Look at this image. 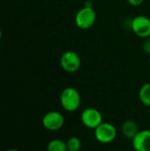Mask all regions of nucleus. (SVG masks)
I'll return each instance as SVG.
<instances>
[{
    "label": "nucleus",
    "mask_w": 150,
    "mask_h": 151,
    "mask_svg": "<svg viewBox=\"0 0 150 151\" xmlns=\"http://www.w3.org/2000/svg\"><path fill=\"white\" fill-rule=\"evenodd\" d=\"M81 104V96L80 92L72 87L65 88L60 95V104L62 108L68 111H76Z\"/></svg>",
    "instance_id": "f257e3e1"
},
{
    "label": "nucleus",
    "mask_w": 150,
    "mask_h": 151,
    "mask_svg": "<svg viewBox=\"0 0 150 151\" xmlns=\"http://www.w3.org/2000/svg\"><path fill=\"white\" fill-rule=\"evenodd\" d=\"M77 27L82 30L91 28L96 21V12L92 6H83L80 8L74 19Z\"/></svg>",
    "instance_id": "f03ea898"
},
{
    "label": "nucleus",
    "mask_w": 150,
    "mask_h": 151,
    "mask_svg": "<svg viewBox=\"0 0 150 151\" xmlns=\"http://www.w3.org/2000/svg\"><path fill=\"white\" fill-rule=\"evenodd\" d=\"M118 134L117 128L114 125L109 122H103L94 131L95 138L97 142L103 144L112 142Z\"/></svg>",
    "instance_id": "7ed1b4c3"
},
{
    "label": "nucleus",
    "mask_w": 150,
    "mask_h": 151,
    "mask_svg": "<svg viewBox=\"0 0 150 151\" xmlns=\"http://www.w3.org/2000/svg\"><path fill=\"white\" fill-rule=\"evenodd\" d=\"M60 65L66 73H76L81 65L80 57L76 51L67 50L64 52L60 58Z\"/></svg>",
    "instance_id": "20e7f679"
},
{
    "label": "nucleus",
    "mask_w": 150,
    "mask_h": 151,
    "mask_svg": "<svg viewBox=\"0 0 150 151\" xmlns=\"http://www.w3.org/2000/svg\"><path fill=\"white\" fill-rule=\"evenodd\" d=\"M131 28L133 32L141 38L150 37V19L144 15H138L132 19Z\"/></svg>",
    "instance_id": "39448f33"
},
{
    "label": "nucleus",
    "mask_w": 150,
    "mask_h": 151,
    "mask_svg": "<svg viewBox=\"0 0 150 151\" xmlns=\"http://www.w3.org/2000/svg\"><path fill=\"white\" fill-rule=\"evenodd\" d=\"M80 120L83 126L89 129H95L103 121V115L95 108H87L80 114Z\"/></svg>",
    "instance_id": "423d86ee"
},
{
    "label": "nucleus",
    "mask_w": 150,
    "mask_h": 151,
    "mask_svg": "<svg viewBox=\"0 0 150 151\" xmlns=\"http://www.w3.org/2000/svg\"><path fill=\"white\" fill-rule=\"evenodd\" d=\"M42 123L45 129L49 131H57L63 127L65 124V118L60 112L52 111L47 112L43 116Z\"/></svg>",
    "instance_id": "0eeeda50"
},
{
    "label": "nucleus",
    "mask_w": 150,
    "mask_h": 151,
    "mask_svg": "<svg viewBox=\"0 0 150 151\" xmlns=\"http://www.w3.org/2000/svg\"><path fill=\"white\" fill-rule=\"evenodd\" d=\"M135 151H150V129L139 131L132 140Z\"/></svg>",
    "instance_id": "6e6552de"
},
{
    "label": "nucleus",
    "mask_w": 150,
    "mask_h": 151,
    "mask_svg": "<svg viewBox=\"0 0 150 151\" xmlns=\"http://www.w3.org/2000/svg\"><path fill=\"white\" fill-rule=\"evenodd\" d=\"M121 131H122L123 135L126 138L133 140V138L137 134V133L140 130L135 121L132 119H127L123 122L122 127H121Z\"/></svg>",
    "instance_id": "1a4fd4ad"
},
{
    "label": "nucleus",
    "mask_w": 150,
    "mask_h": 151,
    "mask_svg": "<svg viewBox=\"0 0 150 151\" xmlns=\"http://www.w3.org/2000/svg\"><path fill=\"white\" fill-rule=\"evenodd\" d=\"M139 99L145 106H150V83L143 84L139 90Z\"/></svg>",
    "instance_id": "9d476101"
},
{
    "label": "nucleus",
    "mask_w": 150,
    "mask_h": 151,
    "mask_svg": "<svg viewBox=\"0 0 150 151\" xmlns=\"http://www.w3.org/2000/svg\"><path fill=\"white\" fill-rule=\"evenodd\" d=\"M48 151H67L66 142L60 139L51 140L47 145Z\"/></svg>",
    "instance_id": "9b49d317"
},
{
    "label": "nucleus",
    "mask_w": 150,
    "mask_h": 151,
    "mask_svg": "<svg viewBox=\"0 0 150 151\" xmlns=\"http://www.w3.org/2000/svg\"><path fill=\"white\" fill-rule=\"evenodd\" d=\"M67 150L80 151L81 149V141L77 136H71L66 141Z\"/></svg>",
    "instance_id": "f8f14e48"
},
{
    "label": "nucleus",
    "mask_w": 150,
    "mask_h": 151,
    "mask_svg": "<svg viewBox=\"0 0 150 151\" xmlns=\"http://www.w3.org/2000/svg\"><path fill=\"white\" fill-rule=\"evenodd\" d=\"M143 50H144V51L146 52V53H148V54H149L150 55V39H147L146 41H145V42L143 43Z\"/></svg>",
    "instance_id": "ddd939ff"
},
{
    "label": "nucleus",
    "mask_w": 150,
    "mask_h": 151,
    "mask_svg": "<svg viewBox=\"0 0 150 151\" xmlns=\"http://www.w3.org/2000/svg\"><path fill=\"white\" fill-rule=\"evenodd\" d=\"M127 1V3L130 4V5H132V6H139V5H141L145 0H126Z\"/></svg>",
    "instance_id": "4468645a"
},
{
    "label": "nucleus",
    "mask_w": 150,
    "mask_h": 151,
    "mask_svg": "<svg viewBox=\"0 0 150 151\" xmlns=\"http://www.w3.org/2000/svg\"><path fill=\"white\" fill-rule=\"evenodd\" d=\"M6 151H19V150H15V149H11V150H6Z\"/></svg>",
    "instance_id": "2eb2a0df"
},
{
    "label": "nucleus",
    "mask_w": 150,
    "mask_h": 151,
    "mask_svg": "<svg viewBox=\"0 0 150 151\" xmlns=\"http://www.w3.org/2000/svg\"><path fill=\"white\" fill-rule=\"evenodd\" d=\"M1 37H2V30L0 28V39H1Z\"/></svg>",
    "instance_id": "dca6fc26"
},
{
    "label": "nucleus",
    "mask_w": 150,
    "mask_h": 151,
    "mask_svg": "<svg viewBox=\"0 0 150 151\" xmlns=\"http://www.w3.org/2000/svg\"><path fill=\"white\" fill-rule=\"evenodd\" d=\"M149 66H150V55H149Z\"/></svg>",
    "instance_id": "f3484780"
},
{
    "label": "nucleus",
    "mask_w": 150,
    "mask_h": 151,
    "mask_svg": "<svg viewBox=\"0 0 150 151\" xmlns=\"http://www.w3.org/2000/svg\"><path fill=\"white\" fill-rule=\"evenodd\" d=\"M149 113H150V106H149Z\"/></svg>",
    "instance_id": "a211bd4d"
},
{
    "label": "nucleus",
    "mask_w": 150,
    "mask_h": 151,
    "mask_svg": "<svg viewBox=\"0 0 150 151\" xmlns=\"http://www.w3.org/2000/svg\"><path fill=\"white\" fill-rule=\"evenodd\" d=\"M67 151H69V150H67Z\"/></svg>",
    "instance_id": "6ab92c4d"
},
{
    "label": "nucleus",
    "mask_w": 150,
    "mask_h": 151,
    "mask_svg": "<svg viewBox=\"0 0 150 151\" xmlns=\"http://www.w3.org/2000/svg\"><path fill=\"white\" fill-rule=\"evenodd\" d=\"M0 1H1V0H0Z\"/></svg>",
    "instance_id": "aec40b11"
}]
</instances>
